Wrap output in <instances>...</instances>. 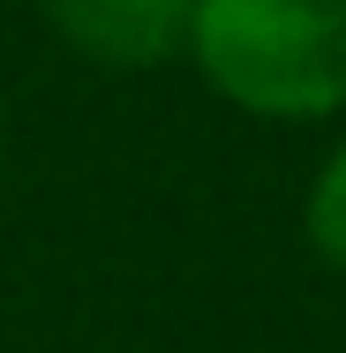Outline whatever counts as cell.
I'll return each instance as SVG.
<instances>
[{
  "instance_id": "cell-1",
  "label": "cell",
  "mask_w": 346,
  "mask_h": 353,
  "mask_svg": "<svg viewBox=\"0 0 346 353\" xmlns=\"http://www.w3.org/2000/svg\"><path fill=\"white\" fill-rule=\"evenodd\" d=\"M189 61L256 121L346 113V0H196Z\"/></svg>"
},
{
  "instance_id": "cell-2",
  "label": "cell",
  "mask_w": 346,
  "mask_h": 353,
  "mask_svg": "<svg viewBox=\"0 0 346 353\" xmlns=\"http://www.w3.org/2000/svg\"><path fill=\"white\" fill-rule=\"evenodd\" d=\"M53 38L106 68H166L189 53L196 0H46Z\"/></svg>"
},
{
  "instance_id": "cell-3",
  "label": "cell",
  "mask_w": 346,
  "mask_h": 353,
  "mask_svg": "<svg viewBox=\"0 0 346 353\" xmlns=\"http://www.w3.org/2000/svg\"><path fill=\"white\" fill-rule=\"evenodd\" d=\"M309 248L331 263V271H346V143L324 158V173H316V188H309Z\"/></svg>"
}]
</instances>
